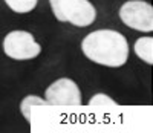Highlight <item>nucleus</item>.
Returning a JSON list of instances; mask_svg holds the SVG:
<instances>
[{"mask_svg": "<svg viewBox=\"0 0 153 133\" xmlns=\"http://www.w3.org/2000/svg\"><path fill=\"white\" fill-rule=\"evenodd\" d=\"M135 54L141 58L144 63L152 64L153 63V38L152 37H141L136 40L133 46Z\"/></svg>", "mask_w": 153, "mask_h": 133, "instance_id": "nucleus-6", "label": "nucleus"}, {"mask_svg": "<svg viewBox=\"0 0 153 133\" xmlns=\"http://www.w3.org/2000/svg\"><path fill=\"white\" fill-rule=\"evenodd\" d=\"M3 51L12 60H32L40 55L42 46L28 31H11L3 40Z\"/></svg>", "mask_w": 153, "mask_h": 133, "instance_id": "nucleus-3", "label": "nucleus"}, {"mask_svg": "<svg viewBox=\"0 0 153 133\" xmlns=\"http://www.w3.org/2000/svg\"><path fill=\"white\" fill-rule=\"evenodd\" d=\"M89 106H95V107H100V106H117V103L112 98H109L106 94H97L89 100Z\"/></svg>", "mask_w": 153, "mask_h": 133, "instance_id": "nucleus-9", "label": "nucleus"}, {"mask_svg": "<svg viewBox=\"0 0 153 133\" xmlns=\"http://www.w3.org/2000/svg\"><path fill=\"white\" fill-rule=\"evenodd\" d=\"M49 3L58 22L86 28L97 19V9L89 0H49Z\"/></svg>", "mask_w": 153, "mask_h": 133, "instance_id": "nucleus-2", "label": "nucleus"}, {"mask_svg": "<svg viewBox=\"0 0 153 133\" xmlns=\"http://www.w3.org/2000/svg\"><path fill=\"white\" fill-rule=\"evenodd\" d=\"M120 19L129 28L139 32L153 31V8L143 0H129L120 8Z\"/></svg>", "mask_w": 153, "mask_h": 133, "instance_id": "nucleus-4", "label": "nucleus"}, {"mask_svg": "<svg viewBox=\"0 0 153 133\" xmlns=\"http://www.w3.org/2000/svg\"><path fill=\"white\" fill-rule=\"evenodd\" d=\"M38 0H5V3L17 14H26L37 6Z\"/></svg>", "mask_w": 153, "mask_h": 133, "instance_id": "nucleus-8", "label": "nucleus"}, {"mask_svg": "<svg viewBox=\"0 0 153 133\" xmlns=\"http://www.w3.org/2000/svg\"><path fill=\"white\" fill-rule=\"evenodd\" d=\"M46 101L51 106H80L81 92L71 78H60L54 81L46 90Z\"/></svg>", "mask_w": 153, "mask_h": 133, "instance_id": "nucleus-5", "label": "nucleus"}, {"mask_svg": "<svg viewBox=\"0 0 153 133\" xmlns=\"http://www.w3.org/2000/svg\"><path fill=\"white\" fill-rule=\"evenodd\" d=\"M38 106H48V101L37 97V95H28L25 97L20 103V112L23 115V118L26 119L28 123H32V118H31V110L32 107H38Z\"/></svg>", "mask_w": 153, "mask_h": 133, "instance_id": "nucleus-7", "label": "nucleus"}, {"mask_svg": "<svg viewBox=\"0 0 153 133\" xmlns=\"http://www.w3.org/2000/svg\"><path fill=\"white\" fill-rule=\"evenodd\" d=\"M81 51L91 61L106 68H121L129 58V43L126 37L112 29L87 34L81 43Z\"/></svg>", "mask_w": 153, "mask_h": 133, "instance_id": "nucleus-1", "label": "nucleus"}]
</instances>
